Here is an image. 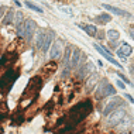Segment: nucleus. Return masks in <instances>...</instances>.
<instances>
[{
    "label": "nucleus",
    "mask_w": 134,
    "mask_h": 134,
    "mask_svg": "<svg viewBox=\"0 0 134 134\" xmlns=\"http://www.w3.org/2000/svg\"><path fill=\"white\" fill-rule=\"evenodd\" d=\"M97 21H99L100 24H107V23H110V20H111V17L109 16V14H100L99 17L96 19Z\"/></svg>",
    "instance_id": "a211bd4d"
},
{
    "label": "nucleus",
    "mask_w": 134,
    "mask_h": 134,
    "mask_svg": "<svg viewBox=\"0 0 134 134\" xmlns=\"http://www.w3.org/2000/svg\"><path fill=\"white\" fill-rule=\"evenodd\" d=\"M130 32H131V38H134V30H130Z\"/></svg>",
    "instance_id": "c756f323"
},
{
    "label": "nucleus",
    "mask_w": 134,
    "mask_h": 134,
    "mask_svg": "<svg viewBox=\"0 0 134 134\" xmlns=\"http://www.w3.org/2000/svg\"><path fill=\"white\" fill-rule=\"evenodd\" d=\"M131 51H133L131 45H129L127 42H123L121 47L117 49V55L120 58H126V57H129L130 54H131Z\"/></svg>",
    "instance_id": "9b49d317"
},
{
    "label": "nucleus",
    "mask_w": 134,
    "mask_h": 134,
    "mask_svg": "<svg viewBox=\"0 0 134 134\" xmlns=\"http://www.w3.org/2000/svg\"><path fill=\"white\" fill-rule=\"evenodd\" d=\"M120 134H134V130H127V131H123Z\"/></svg>",
    "instance_id": "bb28decb"
},
{
    "label": "nucleus",
    "mask_w": 134,
    "mask_h": 134,
    "mask_svg": "<svg viewBox=\"0 0 134 134\" xmlns=\"http://www.w3.org/2000/svg\"><path fill=\"white\" fill-rule=\"evenodd\" d=\"M45 34H47V32H44V31H40L38 34H37V37H35V44H37V47H38L40 49L42 48V44H44Z\"/></svg>",
    "instance_id": "2eb2a0df"
},
{
    "label": "nucleus",
    "mask_w": 134,
    "mask_h": 134,
    "mask_svg": "<svg viewBox=\"0 0 134 134\" xmlns=\"http://www.w3.org/2000/svg\"><path fill=\"white\" fill-rule=\"evenodd\" d=\"M69 59H71V55H69V49H66V55L64 58V66L65 68H69L68 65H69Z\"/></svg>",
    "instance_id": "5701e85b"
},
{
    "label": "nucleus",
    "mask_w": 134,
    "mask_h": 134,
    "mask_svg": "<svg viewBox=\"0 0 134 134\" xmlns=\"http://www.w3.org/2000/svg\"><path fill=\"white\" fill-rule=\"evenodd\" d=\"M93 71V64L92 62H88L85 64L82 68H78V76L81 79H85L86 76H89V72Z\"/></svg>",
    "instance_id": "9d476101"
},
{
    "label": "nucleus",
    "mask_w": 134,
    "mask_h": 134,
    "mask_svg": "<svg viewBox=\"0 0 134 134\" xmlns=\"http://www.w3.org/2000/svg\"><path fill=\"white\" fill-rule=\"evenodd\" d=\"M81 51L76 48V49H74V55H72V66L74 68H76L78 66V64H79V59H81Z\"/></svg>",
    "instance_id": "dca6fc26"
},
{
    "label": "nucleus",
    "mask_w": 134,
    "mask_h": 134,
    "mask_svg": "<svg viewBox=\"0 0 134 134\" xmlns=\"http://www.w3.org/2000/svg\"><path fill=\"white\" fill-rule=\"evenodd\" d=\"M90 109H92V104H90L89 100H85V102L79 103L78 106H75L72 110L69 111V119L71 121L74 123H79L82 120V119H85L86 116H88V113L90 111Z\"/></svg>",
    "instance_id": "f257e3e1"
},
{
    "label": "nucleus",
    "mask_w": 134,
    "mask_h": 134,
    "mask_svg": "<svg viewBox=\"0 0 134 134\" xmlns=\"http://www.w3.org/2000/svg\"><path fill=\"white\" fill-rule=\"evenodd\" d=\"M124 117H126L124 110H121V109L113 110L110 114H109V117H107V124L117 126V124H120V123H121V120H124Z\"/></svg>",
    "instance_id": "39448f33"
},
{
    "label": "nucleus",
    "mask_w": 134,
    "mask_h": 134,
    "mask_svg": "<svg viewBox=\"0 0 134 134\" xmlns=\"http://www.w3.org/2000/svg\"><path fill=\"white\" fill-rule=\"evenodd\" d=\"M82 28H83L86 32H88L90 37H95V35L97 34V30H96L95 26H82Z\"/></svg>",
    "instance_id": "f3484780"
},
{
    "label": "nucleus",
    "mask_w": 134,
    "mask_h": 134,
    "mask_svg": "<svg viewBox=\"0 0 134 134\" xmlns=\"http://www.w3.org/2000/svg\"><path fill=\"white\" fill-rule=\"evenodd\" d=\"M107 37L110 41H116L119 37H120V34H119V31L117 30H109L107 31Z\"/></svg>",
    "instance_id": "6ab92c4d"
},
{
    "label": "nucleus",
    "mask_w": 134,
    "mask_h": 134,
    "mask_svg": "<svg viewBox=\"0 0 134 134\" xmlns=\"http://www.w3.org/2000/svg\"><path fill=\"white\" fill-rule=\"evenodd\" d=\"M6 12V7H0V17L3 16V13Z\"/></svg>",
    "instance_id": "cd10ccee"
},
{
    "label": "nucleus",
    "mask_w": 134,
    "mask_h": 134,
    "mask_svg": "<svg viewBox=\"0 0 134 134\" xmlns=\"http://www.w3.org/2000/svg\"><path fill=\"white\" fill-rule=\"evenodd\" d=\"M121 103H123V100L120 99V97H114V99L111 100V102H109V103H107V106L104 107L103 114H104V116H109V114L111 113V111L114 110L116 107H117V106H120Z\"/></svg>",
    "instance_id": "1a4fd4ad"
},
{
    "label": "nucleus",
    "mask_w": 134,
    "mask_h": 134,
    "mask_svg": "<svg viewBox=\"0 0 134 134\" xmlns=\"http://www.w3.org/2000/svg\"><path fill=\"white\" fill-rule=\"evenodd\" d=\"M21 21H23V13H21V12H17V13H16V17H14V20H13V23L16 24L17 27H19L20 24H21Z\"/></svg>",
    "instance_id": "4be33fe9"
},
{
    "label": "nucleus",
    "mask_w": 134,
    "mask_h": 134,
    "mask_svg": "<svg viewBox=\"0 0 134 134\" xmlns=\"http://www.w3.org/2000/svg\"><path fill=\"white\" fill-rule=\"evenodd\" d=\"M130 71H131V74L134 75V65H133V66H131V69H130Z\"/></svg>",
    "instance_id": "7c9ffc66"
},
{
    "label": "nucleus",
    "mask_w": 134,
    "mask_h": 134,
    "mask_svg": "<svg viewBox=\"0 0 134 134\" xmlns=\"http://www.w3.org/2000/svg\"><path fill=\"white\" fill-rule=\"evenodd\" d=\"M119 78H121V79H123V81H124L126 83H129V85H131V82H130L129 79L126 78V76H124V75H123V74H119Z\"/></svg>",
    "instance_id": "b1692460"
},
{
    "label": "nucleus",
    "mask_w": 134,
    "mask_h": 134,
    "mask_svg": "<svg viewBox=\"0 0 134 134\" xmlns=\"http://www.w3.org/2000/svg\"><path fill=\"white\" fill-rule=\"evenodd\" d=\"M110 95H116L114 88L110 85V83H107L106 81H102L100 88L97 89V92H96V97H97V99H103V97L110 96Z\"/></svg>",
    "instance_id": "20e7f679"
},
{
    "label": "nucleus",
    "mask_w": 134,
    "mask_h": 134,
    "mask_svg": "<svg viewBox=\"0 0 134 134\" xmlns=\"http://www.w3.org/2000/svg\"><path fill=\"white\" fill-rule=\"evenodd\" d=\"M17 76H19V74H17L16 71L9 69L2 78H0V90H2V93H7L12 89V86H13V83L16 82Z\"/></svg>",
    "instance_id": "f03ea898"
},
{
    "label": "nucleus",
    "mask_w": 134,
    "mask_h": 134,
    "mask_svg": "<svg viewBox=\"0 0 134 134\" xmlns=\"http://www.w3.org/2000/svg\"><path fill=\"white\" fill-rule=\"evenodd\" d=\"M117 86H119L120 89H123V90H124V83H123L121 81H117Z\"/></svg>",
    "instance_id": "393cba45"
},
{
    "label": "nucleus",
    "mask_w": 134,
    "mask_h": 134,
    "mask_svg": "<svg viewBox=\"0 0 134 134\" xmlns=\"http://www.w3.org/2000/svg\"><path fill=\"white\" fill-rule=\"evenodd\" d=\"M97 82H99V75H97V74H92L88 78V82H86V89L92 90L93 88H95V85H96Z\"/></svg>",
    "instance_id": "4468645a"
},
{
    "label": "nucleus",
    "mask_w": 134,
    "mask_h": 134,
    "mask_svg": "<svg viewBox=\"0 0 134 134\" xmlns=\"http://www.w3.org/2000/svg\"><path fill=\"white\" fill-rule=\"evenodd\" d=\"M62 49H64V41L62 40H57L51 47V51H49L51 59H58V58L62 55Z\"/></svg>",
    "instance_id": "423d86ee"
},
{
    "label": "nucleus",
    "mask_w": 134,
    "mask_h": 134,
    "mask_svg": "<svg viewBox=\"0 0 134 134\" xmlns=\"http://www.w3.org/2000/svg\"><path fill=\"white\" fill-rule=\"evenodd\" d=\"M35 27H37V24H35L34 20H27L26 23L20 24V26L17 27V34H19L20 37H26L27 40H30L32 37V32H34Z\"/></svg>",
    "instance_id": "7ed1b4c3"
},
{
    "label": "nucleus",
    "mask_w": 134,
    "mask_h": 134,
    "mask_svg": "<svg viewBox=\"0 0 134 134\" xmlns=\"http://www.w3.org/2000/svg\"><path fill=\"white\" fill-rule=\"evenodd\" d=\"M52 38H54V32H52V31H48V32L45 34L44 44H42V48H41L42 52H47V51H48V48H49V47H51V44H52Z\"/></svg>",
    "instance_id": "ddd939ff"
},
{
    "label": "nucleus",
    "mask_w": 134,
    "mask_h": 134,
    "mask_svg": "<svg viewBox=\"0 0 134 134\" xmlns=\"http://www.w3.org/2000/svg\"><path fill=\"white\" fill-rule=\"evenodd\" d=\"M26 6L28 7V9H31V10H34V12H37V13H42V9H41V7L35 6L34 3L30 2V0H27V2H26Z\"/></svg>",
    "instance_id": "412c9836"
},
{
    "label": "nucleus",
    "mask_w": 134,
    "mask_h": 134,
    "mask_svg": "<svg viewBox=\"0 0 134 134\" xmlns=\"http://www.w3.org/2000/svg\"><path fill=\"white\" fill-rule=\"evenodd\" d=\"M41 79H40L38 76H35V78H32L31 81H30V85H28V88L26 89V93H24V96H27V95H35V93L40 90V88H41Z\"/></svg>",
    "instance_id": "0eeeda50"
},
{
    "label": "nucleus",
    "mask_w": 134,
    "mask_h": 134,
    "mask_svg": "<svg viewBox=\"0 0 134 134\" xmlns=\"http://www.w3.org/2000/svg\"><path fill=\"white\" fill-rule=\"evenodd\" d=\"M126 97H127V99L130 100V102H131V103H134V97L131 96V95H126Z\"/></svg>",
    "instance_id": "a878e982"
},
{
    "label": "nucleus",
    "mask_w": 134,
    "mask_h": 134,
    "mask_svg": "<svg viewBox=\"0 0 134 134\" xmlns=\"http://www.w3.org/2000/svg\"><path fill=\"white\" fill-rule=\"evenodd\" d=\"M103 7H104L106 10H109V12H111L113 14H116V16H124V17H130V13L124 12V10H121V9H117V7H114V6H110V4H103Z\"/></svg>",
    "instance_id": "f8f14e48"
},
{
    "label": "nucleus",
    "mask_w": 134,
    "mask_h": 134,
    "mask_svg": "<svg viewBox=\"0 0 134 134\" xmlns=\"http://www.w3.org/2000/svg\"><path fill=\"white\" fill-rule=\"evenodd\" d=\"M97 38H100V40H103V38H104V35H103V32H100V34H97Z\"/></svg>",
    "instance_id": "c85d7f7f"
},
{
    "label": "nucleus",
    "mask_w": 134,
    "mask_h": 134,
    "mask_svg": "<svg viewBox=\"0 0 134 134\" xmlns=\"http://www.w3.org/2000/svg\"><path fill=\"white\" fill-rule=\"evenodd\" d=\"M2 23L4 24V26L13 23V12H12V10H10V12H6V16H4V19H3Z\"/></svg>",
    "instance_id": "aec40b11"
},
{
    "label": "nucleus",
    "mask_w": 134,
    "mask_h": 134,
    "mask_svg": "<svg viewBox=\"0 0 134 134\" xmlns=\"http://www.w3.org/2000/svg\"><path fill=\"white\" fill-rule=\"evenodd\" d=\"M93 47H95V49H96V51H97V52H99V54H100V55H102V57H104V58H106V59L109 61V62H111V64H114V65H116V66H119V68H121V65H120V64H119V62H117V61H116V59H114V58H113V57H111V54H110V52H109V51H107V49H104V48H103V47H100V45H97V44H93Z\"/></svg>",
    "instance_id": "6e6552de"
}]
</instances>
